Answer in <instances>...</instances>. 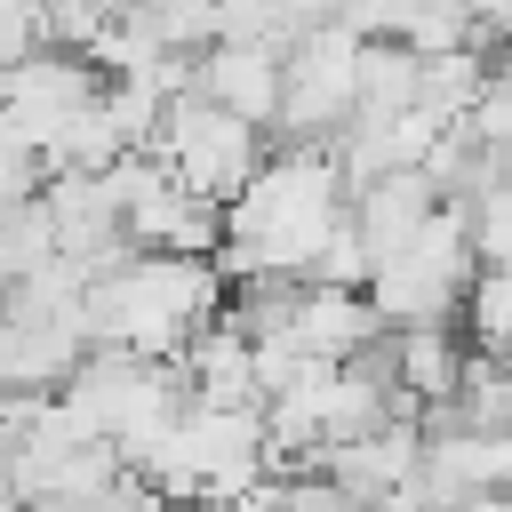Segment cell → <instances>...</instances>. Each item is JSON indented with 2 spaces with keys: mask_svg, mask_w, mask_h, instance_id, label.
Masks as SVG:
<instances>
[{
  "mask_svg": "<svg viewBox=\"0 0 512 512\" xmlns=\"http://www.w3.org/2000/svg\"><path fill=\"white\" fill-rule=\"evenodd\" d=\"M456 512H512V504H504V496H464Z\"/></svg>",
  "mask_w": 512,
  "mask_h": 512,
  "instance_id": "cell-21",
  "label": "cell"
},
{
  "mask_svg": "<svg viewBox=\"0 0 512 512\" xmlns=\"http://www.w3.org/2000/svg\"><path fill=\"white\" fill-rule=\"evenodd\" d=\"M224 312V280L208 256H120L80 288V336L88 352H136V360H176L208 320Z\"/></svg>",
  "mask_w": 512,
  "mask_h": 512,
  "instance_id": "cell-2",
  "label": "cell"
},
{
  "mask_svg": "<svg viewBox=\"0 0 512 512\" xmlns=\"http://www.w3.org/2000/svg\"><path fill=\"white\" fill-rule=\"evenodd\" d=\"M56 408L136 472V464L168 440V424H176L192 400H184V384H176V368H168V360H136V352H80L72 384L56 392Z\"/></svg>",
  "mask_w": 512,
  "mask_h": 512,
  "instance_id": "cell-3",
  "label": "cell"
},
{
  "mask_svg": "<svg viewBox=\"0 0 512 512\" xmlns=\"http://www.w3.org/2000/svg\"><path fill=\"white\" fill-rule=\"evenodd\" d=\"M448 432H512V384H504L496 352L464 344V368H456V392H448Z\"/></svg>",
  "mask_w": 512,
  "mask_h": 512,
  "instance_id": "cell-15",
  "label": "cell"
},
{
  "mask_svg": "<svg viewBox=\"0 0 512 512\" xmlns=\"http://www.w3.org/2000/svg\"><path fill=\"white\" fill-rule=\"evenodd\" d=\"M80 312H32L0 296V400H56L80 368Z\"/></svg>",
  "mask_w": 512,
  "mask_h": 512,
  "instance_id": "cell-7",
  "label": "cell"
},
{
  "mask_svg": "<svg viewBox=\"0 0 512 512\" xmlns=\"http://www.w3.org/2000/svg\"><path fill=\"white\" fill-rule=\"evenodd\" d=\"M32 48H48L40 40V0H0V72L24 64Z\"/></svg>",
  "mask_w": 512,
  "mask_h": 512,
  "instance_id": "cell-18",
  "label": "cell"
},
{
  "mask_svg": "<svg viewBox=\"0 0 512 512\" xmlns=\"http://www.w3.org/2000/svg\"><path fill=\"white\" fill-rule=\"evenodd\" d=\"M8 464H16V432H8V416H0V504H8Z\"/></svg>",
  "mask_w": 512,
  "mask_h": 512,
  "instance_id": "cell-20",
  "label": "cell"
},
{
  "mask_svg": "<svg viewBox=\"0 0 512 512\" xmlns=\"http://www.w3.org/2000/svg\"><path fill=\"white\" fill-rule=\"evenodd\" d=\"M344 224V176L328 144H272L264 168L224 200V240H216V280H304L320 240Z\"/></svg>",
  "mask_w": 512,
  "mask_h": 512,
  "instance_id": "cell-1",
  "label": "cell"
},
{
  "mask_svg": "<svg viewBox=\"0 0 512 512\" xmlns=\"http://www.w3.org/2000/svg\"><path fill=\"white\" fill-rule=\"evenodd\" d=\"M456 312L472 328V352H504V336H512V280L504 272H472Z\"/></svg>",
  "mask_w": 512,
  "mask_h": 512,
  "instance_id": "cell-16",
  "label": "cell"
},
{
  "mask_svg": "<svg viewBox=\"0 0 512 512\" xmlns=\"http://www.w3.org/2000/svg\"><path fill=\"white\" fill-rule=\"evenodd\" d=\"M416 448H424L416 416H384L376 432H360V440H336V448L320 456V480H328V488H344L360 512H376L384 496H400V488H408V472H416Z\"/></svg>",
  "mask_w": 512,
  "mask_h": 512,
  "instance_id": "cell-8",
  "label": "cell"
},
{
  "mask_svg": "<svg viewBox=\"0 0 512 512\" xmlns=\"http://www.w3.org/2000/svg\"><path fill=\"white\" fill-rule=\"evenodd\" d=\"M368 336H384L376 328V312L352 296V288H296V312H288V328L272 336V344H288L296 360H344V352H360Z\"/></svg>",
  "mask_w": 512,
  "mask_h": 512,
  "instance_id": "cell-12",
  "label": "cell"
},
{
  "mask_svg": "<svg viewBox=\"0 0 512 512\" xmlns=\"http://www.w3.org/2000/svg\"><path fill=\"white\" fill-rule=\"evenodd\" d=\"M432 208H440V200H432V184H424L416 168H392V176L344 192V224H352V240L368 248V264L392 256L400 240H416V232L432 224Z\"/></svg>",
  "mask_w": 512,
  "mask_h": 512,
  "instance_id": "cell-11",
  "label": "cell"
},
{
  "mask_svg": "<svg viewBox=\"0 0 512 512\" xmlns=\"http://www.w3.org/2000/svg\"><path fill=\"white\" fill-rule=\"evenodd\" d=\"M40 160L16 144V136H0V208H24V200H40Z\"/></svg>",
  "mask_w": 512,
  "mask_h": 512,
  "instance_id": "cell-19",
  "label": "cell"
},
{
  "mask_svg": "<svg viewBox=\"0 0 512 512\" xmlns=\"http://www.w3.org/2000/svg\"><path fill=\"white\" fill-rule=\"evenodd\" d=\"M192 96L248 120V128H272L280 112V48H232V40H208L192 56Z\"/></svg>",
  "mask_w": 512,
  "mask_h": 512,
  "instance_id": "cell-9",
  "label": "cell"
},
{
  "mask_svg": "<svg viewBox=\"0 0 512 512\" xmlns=\"http://www.w3.org/2000/svg\"><path fill=\"white\" fill-rule=\"evenodd\" d=\"M392 344V392L408 408H448L456 368H464V336L456 328H384Z\"/></svg>",
  "mask_w": 512,
  "mask_h": 512,
  "instance_id": "cell-13",
  "label": "cell"
},
{
  "mask_svg": "<svg viewBox=\"0 0 512 512\" xmlns=\"http://www.w3.org/2000/svg\"><path fill=\"white\" fill-rule=\"evenodd\" d=\"M416 112V56L400 40H360L352 56V120H400Z\"/></svg>",
  "mask_w": 512,
  "mask_h": 512,
  "instance_id": "cell-14",
  "label": "cell"
},
{
  "mask_svg": "<svg viewBox=\"0 0 512 512\" xmlns=\"http://www.w3.org/2000/svg\"><path fill=\"white\" fill-rule=\"evenodd\" d=\"M136 16H144L152 40L176 48V56H200L208 32H216V0H136Z\"/></svg>",
  "mask_w": 512,
  "mask_h": 512,
  "instance_id": "cell-17",
  "label": "cell"
},
{
  "mask_svg": "<svg viewBox=\"0 0 512 512\" xmlns=\"http://www.w3.org/2000/svg\"><path fill=\"white\" fill-rule=\"evenodd\" d=\"M352 56H360V40L336 32V24L280 48V112H272V128L288 144H328L352 120Z\"/></svg>",
  "mask_w": 512,
  "mask_h": 512,
  "instance_id": "cell-6",
  "label": "cell"
},
{
  "mask_svg": "<svg viewBox=\"0 0 512 512\" xmlns=\"http://www.w3.org/2000/svg\"><path fill=\"white\" fill-rule=\"evenodd\" d=\"M464 280H472L464 224H456V208H432V224H424L416 240H400L392 256L368 264L360 304L376 312V328H456Z\"/></svg>",
  "mask_w": 512,
  "mask_h": 512,
  "instance_id": "cell-4",
  "label": "cell"
},
{
  "mask_svg": "<svg viewBox=\"0 0 512 512\" xmlns=\"http://www.w3.org/2000/svg\"><path fill=\"white\" fill-rule=\"evenodd\" d=\"M168 368H176V384H184L192 408H256V344H248L224 312H216Z\"/></svg>",
  "mask_w": 512,
  "mask_h": 512,
  "instance_id": "cell-10",
  "label": "cell"
},
{
  "mask_svg": "<svg viewBox=\"0 0 512 512\" xmlns=\"http://www.w3.org/2000/svg\"><path fill=\"white\" fill-rule=\"evenodd\" d=\"M192 200H208V208H224L256 168H264V128H248V120H232V112H216V104H200V96H176L168 112H160V128H152V144H144Z\"/></svg>",
  "mask_w": 512,
  "mask_h": 512,
  "instance_id": "cell-5",
  "label": "cell"
}]
</instances>
